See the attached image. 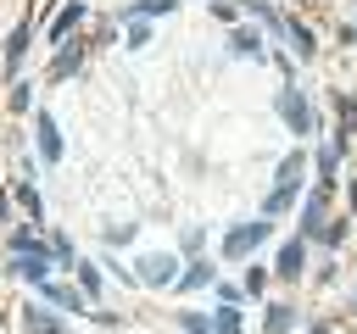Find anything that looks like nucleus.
Instances as JSON below:
<instances>
[{
    "label": "nucleus",
    "mask_w": 357,
    "mask_h": 334,
    "mask_svg": "<svg viewBox=\"0 0 357 334\" xmlns=\"http://www.w3.org/2000/svg\"><path fill=\"white\" fill-rule=\"evenodd\" d=\"M301 173H307V150H290L284 161H279V178H273V189L262 195V217H279L296 195H301Z\"/></svg>",
    "instance_id": "obj_1"
},
{
    "label": "nucleus",
    "mask_w": 357,
    "mask_h": 334,
    "mask_svg": "<svg viewBox=\"0 0 357 334\" xmlns=\"http://www.w3.org/2000/svg\"><path fill=\"white\" fill-rule=\"evenodd\" d=\"M268 239V217H257V223H240V228H229L223 234V262H234V256H251L257 245Z\"/></svg>",
    "instance_id": "obj_2"
},
{
    "label": "nucleus",
    "mask_w": 357,
    "mask_h": 334,
    "mask_svg": "<svg viewBox=\"0 0 357 334\" xmlns=\"http://www.w3.org/2000/svg\"><path fill=\"white\" fill-rule=\"evenodd\" d=\"M178 278V256H139L134 267H128V284H173Z\"/></svg>",
    "instance_id": "obj_3"
},
{
    "label": "nucleus",
    "mask_w": 357,
    "mask_h": 334,
    "mask_svg": "<svg viewBox=\"0 0 357 334\" xmlns=\"http://www.w3.org/2000/svg\"><path fill=\"white\" fill-rule=\"evenodd\" d=\"M329 189L335 184H324V178L312 184V200L301 206V239H318L324 234V223H329Z\"/></svg>",
    "instance_id": "obj_4"
},
{
    "label": "nucleus",
    "mask_w": 357,
    "mask_h": 334,
    "mask_svg": "<svg viewBox=\"0 0 357 334\" xmlns=\"http://www.w3.org/2000/svg\"><path fill=\"white\" fill-rule=\"evenodd\" d=\"M279 117L290 122V134H312V100H307V95L296 89V84H290V89L279 95Z\"/></svg>",
    "instance_id": "obj_5"
},
{
    "label": "nucleus",
    "mask_w": 357,
    "mask_h": 334,
    "mask_svg": "<svg viewBox=\"0 0 357 334\" xmlns=\"http://www.w3.org/2000/svg\"><path fill=\"white\" fill-rule=\"evenodd\" d=\"M301 267H307V239H284V245H279L273 273H279L284 284H296V278H301Z\"/></svg>",
    "instance_id": "obj_6"
},
{
    "label": "nucleus",
    "mask_w": 357,
    "mask_h": 334,
    "mask_svg": "<svg viewBox=\"0 0 357 334\" xmlns=\"http://www.w3.org/2000/svg\"><path fill=\"white\" fill-rule=\"evenodd\" d=\"M33 145H39L45 161H61V128H56L50 111H39V122H33Z\"/></svg>",
    "instance_id": "obj_7"
},
{
    "label": "nucleus",
    "mask_w": 357,
    "mask_h": 334,
    "mask_svg": "<svg viewBox=\"0 0 357 334\" xmlns=\"http://www.w3.org/2000/svg\"><path fill=\"white\" fill-rule=\"evenodd\" d=\"M28 33H33V28H28V22H17V28H11V39H6V61H0V72H6L11 84H17V67H22V50H28Z\"/></svg>",
    "instance_id": "obj_8"
},
{
    "label": "nucleus",
    "mask_w": 357,
    "mask_h": 334,
    "mask_svg": "<svg viewBox=\"0 0 357 334\" xmlns=\"http://www.w3.org/2000/svg\"><path fill=\"white\" fill-rule=\"evenodd\" d=\"M39 295H45L56 312H89V306H84V295H78V289H67V284H56V278H45V284H39Z\"/></svg>",
    "instance_id": "obj_9"
},
{
    "label": "nucleus",
    "mask_w": 357,
    "mask_h": 334,
    "mask_svg": "<svg viewBox=\"0 0 357 334\" xmlns=\"http://www.w3.org/2000/svg\"><path fill=\"white\" fill-rule=\"evenodd\" d=\"M22 328H28V334H67V328H61V312H45L39 301L22 306Z\"/></svg>",
    "instance_id": "obj_10"
},
{
    "label": "nucleus",
    "mask_w": 357,
    "mask_h": 334,
    "mask_svg": "<svg viewBox=\"0 0 357 334\" xmlns=\"http://www.w3.org/2000/svg\"><path fill=\"white\" fill-rule=\"evenodd\" d=\"M78 22H84V6L73 0V6H67V11H61V17L50 22V28H45V39H50V45H67V33H73Z\"/></svg>",
    "instance_id": "obj_11"
},
{
    "label": "nucleus",
    "mask_w": 357,
    "mask_h": 334,
    "mask_svg": "<svg viewBox=\"0 0 357 334\" xmlns=\"http://www.w3.org/2000/svg\"><path fill=\"white\" fill-rule=\"evenodd\" d=\"M11 273H17V278H28V284H45V278H50V256H17V262H11Z\"/></svg>",
    "instance_id": "obj_12"
},
{
    "label": "nucleus",
    "mask_w": 357,
    "mask_h": 334,
    "mask_svg": "<svg viewBox=\"0 0 357 334\" xmlns=\"http://www.w3.org/2000/svg\"><path fill=\"white\" fill-rule=\"evenodd\" d=\"M78 295H84V306L100 301V267L95 262H78Z\"/></svg>",
    "instance_id": "obj_13"
},
{
    "label": "nucleus",
    "mask_w": 357,
    "mask_h": 334,
    "mask_svg": "<svg viewBox=\"0 0 357 334\" xmlns=\"http://www.w3.org/2000/svg\"><path fill=\"white\" fill-rule=\"evenodd\" d=\"M173 284H178V289H206V284H212V262H201V256H195V262L173 278Z\"/></svg>",
    "instance_id": "obj_14"
},
{
    "label": "nucleus",
    "mask_w": 357,
    "mask_h": 334,
    "mask_svg": "<svg viewBox=\"0 0 357 334\" xmlns=\"http://www.w3.org/2000/svg\"><path fill=\"white\" fill-rule=\"evenodd\" d=\"M290 323H296V306H290V301H273V306L262 312V328H268V334H284Z\"/></svg>",
    "instance_id": "obj_15"
},
{
    "label": "nucleus",
    "mask_w": 357,
    "mask_h": 334,
    "mask_svg": "<svg viewBox=\"0 0 357 334\" xmlns=\"http://www.w3.org/2000/svg\"><path fill=\"white\" fill-rule=\"evenodd\" d=\"M6 245H11V250H17V256H45V239H39V234H33V228H17V234H11V239H6Z\"/></svg>",
    "instance_id": "obj_16"
},
{
    "label": "nucleus",
    "mask_w": 357,
    "mask_h": 334,
    "mask_svg": "<svg viewBox=\"0 0 357 334\" xmlns=\"http://www.w3.org/2000/svg\"><path fill=\"white\" fill-rule=\"evenodd\" d=\"M78 61H84V50H78V45H61V61L50 67V78H73V72H78Z\"/></svg>",
    "instance_id": "obj_17"
},
{
    "label": "nucleus",
    "mask_w": 357,
    "mask_h": 334,
    "mask_svg": "<svg viewBox=\"0 0 357 334\" xmlns=\"http://www.w3.org/2000/svg\"><path fill=\"white\" fill-rule=\"evenodd\" d=\"M50 239V262H61V267H78V256H73V239L67 234H45Z\"/></svg>",
    "instance_id": "obj_18"
},
{
    "label": "nucleus",
    "mask_w": 357,
    "mask_h": 334,
    "mask_svg": "<svg viewBox=\"0 0 357 334\" xmlns=\"http://www.w3.org/2000/svg\"><path fill=\"white\" fill-rule=\"evenodd\" d=\"M212 334H240V306H218L212 312Z\"/></svg>",
    "instance_id": "obj_19"
},
{
    "label": "nucleus",
    "mask_w": 357,
    "mask_h": 334,
    "mask_svg": "<svg viewBox=\"0 0 357 334\" xmlns=\"http://www.w3.org/2000/svg\"><path fill=\"white\" fill-rule=\"evenodd\" d=\"M11 195H17V200H22V212H28V217H39V212H45V195H39V189H33V184H17V189H11Z\"/></svg>",
    "instance_id": "obj_20"
},
{
    "label": "nucleus",
    "mask_w": 357,
    "mask_h": 334,
    "mask_svg": "<svg viewBox=\"0 0 357 334\" xmlns=\"http://www.w3.org/2000/svg\"><path fill=\"white\" fill-rule=\"evenodd\" d=\"M229 45H234V50H240V56H257V50H262V45H257V33H251V28H234V33H229Z\"/></svg>",
    "instance_id": "obj_21"
},
{
    "label": "nucleus",
    "mask_w": 357,
    "mask_h": 334,
    "mask_svg": "<svg viewBox=\"0 0 357 334\" xmlns=\"http://www.w3.org/2000/svg\"><path fill=\"white\" fill-rule=\"evenodd\" d=\"M178 328H184V334H212V317H201V312H178Z\"/></svg>",
    "instance_id": "obj_22"
},
{
    "label": "nucleus",
    "mask_w": 357,
    "mask_h": 334,
    "mask_svg": "<svg viewBox=\"0 0 357 334\" xmlns=\"http://www.w3.org/2000/svg\"><path fill=\"white\" fill-rule=\"evenodd\" d=\"M178 0H134V17H162V11H173Z\"/></svg>",
    "instance_id": "obj_23"
},
{
    "label": "nucleus",
    "mask_w": 357,
    "mask_h": 334,
    "mask_svg": "<svg viewBox=\"0 0 357 334\" xmlns=\"http://www.w3.org/2000/svg\"><path fill=\"white\" fill-rule=\"evenodd\" d=\"M268 289V267H245V295H262Z\"/></svg>",
    "instance_id": "obj_24"
},
{
    "label": "nucleus",
    "mask_w": 357,
    "mask_h": 334,
    "mask_svg": "<svg viewBox=\"0 0 357 334\" xmlns=\"http://www.w3.org/2000/svg\"><path fill=\"white\" fill-rule=\"evenodd\" d=\"M28 100H33V89L28 84H11V111H28Z\"/></svg>",
    "instance_id": "obj_25"
},
{
    "label": "nucleus",
    "mask_w": 357,
    "mask_h": 334,
    "mask_svg": "<svg viewBox=\"0 0 357 334\" xmlns=\"http://www.w3.org/2000/svg\"><path fill=\"white\" fill-rule=\"evenodd\" d=\"M128 239H134L128 223H112V228H106V245H128Z\"/></svg>",
    "instance_id": "obj_26"
},
{
    "label": "nucleus",
    "mask_w": 357,
    "mask_h": 334,
    "mask_svg": "<svg viewBox=\"0 0 357 334\" xmlns=\"http://www.w3.org/2000/svg\"><path fill=\"white\" fill-rule=\"evenodd\" d=\"M178 245H184V256H201V245H206V234H201V228H190V234H184Z\"/></svg>",
    "instance_id": "obj_27"
},
{
    "label": "nucleus",
    "mask_w": 357,
    "mask_h": 334,
    "mask_svg": "<svg viewBox=\"0 0 357 334\" xmlns=\"http://www.w3.org/2000/svg\"><path fill=\"white\" fill-rule=\"evenodd\" d=\"M6 217H11V200H6V195H0V223H6Z\"/></svg>",
    "instance_id": "obj_28"
},
{
    "label": "nucleus",
    "mask_w": 357,
    "mask_h": 334,
    "mask_svg": "<svg viewBox=\"0 0 357 334\" xmlns=\"http://www.w3.org/2000/svg\"><path fill=\"white\" fill-rule=\"evenodd\" d=\"M307 334H329V323H312V328H307Z\"/></svg>",
    "instance_id": "obj_29"
}]
</instances>
